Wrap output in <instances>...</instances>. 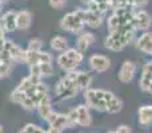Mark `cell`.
Listing matches in <instances>:
<instances>
[{"instance_id": "cell-36", "label": "cell", "mask_w": 152, "mask_h": 133, "mask_svg": "<svg viewBox=\"0 0 152 133\" xmlns=\"http://www.w3.org/2000/svg\"><path fill=\"white\" fill-rule=\"evenodd\" d=\"M150 56H151V61H152V52H151V55H150Z\"/></svg>"}, {"instance_id": "cell-20", "label": "cell", "mask_w": 152, "mask_h": 133, "mask_svg": "<svg viewBox=\"0 0 152 133\" xmlns=\"http://www.w3.org/2000/svg\"><path fill=\"white\" fill-rule=\"evenodd\" d=\"M137 123L144 128L152 125V105H143L137 109Z\"/></svg>"}, {"instance_id": "cell-18", "label": "cell", "mask_w": 152, "mask_h": 133, "mask_svg": "<svg viewBox=\"0 0 152 133\" xmlns=\"http://www.w3.org/2000/svg\"><path fill=\"white\" fill-rule=\"evenodd\" d=\"M0 27L4 29L5 33L18 29V27H16V12H13V11L5 12L0 19Z\"/></svg>"}, {"instance_id": "cell-26", "label": "cell", "mask_w": 152, "mask_h": 133, "mask_svg": "<svg viewBox=\"0 0 152 133\" xmlns=\"http://www.w3.org/2000/svg\"><path fill=\"white\" fill-rule=\"evenodd\" d=\"M45 129L42 128L40 125H36L34 123H28L19 131V133H44Z\"/></svg>"}, {"instance_id": "cell-5", "label": "cell", "mask_w": 152, "mask_h": 133, "mask_svg": "<svg viewBox=\"0 0 152 133\" xmlns=\"http://www.w3.org/2000/svg\"><path fill=\"white\" fill-rule=\"evenodd\" d=\"M60 28L66 32H71V33L79 35L80 32L84 31V8H77L76 11L68 12L61 17L60 23H59Z\"/></svg>"}, {"instance_id": "cell-27", "label": "cell", "mask_w": 152, "mask_h": 133, "mask_svg": "<svg viewBox=\"0 0 152 133\" xmlns=\"http://www.w3.org/2000/svg\"><path fill=\"white\" fill-rule=\"evenodd\" d=\"M40 65V76L42 77H51L53 75V65L52 64H48V63H43L39 64Z\"/></svg>"}, {"instance_id": "cell-23", "label": "cell", "mask_w": 152, "mask_h": 133, "mask_svg": "<svg viewBox=\"0 0 152 133\" xmlns=\"http://www.w3.org/2000/svg\"><path fill=\"white\" fill-rule=\"evenodd\" d=\"M13 61L11 57H8L4 52H0V80L5 78L11 75L12 72V65Z\"/></svg>"}, {"instance_id": "cell-7", "label": "cell", "mask_w": 152, "mask_h": 133, "mask_svg": "<svg viewBox=\"0 0 152 133\" xmlns=\"http://www.w3.org/2000/svg\"><path fill=\"white\" fill-rule=\"evenodd\" d=\"M48 128L56 129V131L64 132L66 129H71V123H69V118L67 113H61V112H56L53 110L48 118L45 120Z\"/></svg>"}, {"instance_id": "cell-10", "label": "cell", "mask_w": 152, "mask_h": 133, "mask_svg": "<svg viewBox=\"0 0 152 133\" xmlns=\"http://www.w3.org/2000/svg\"><path fill=\"white\" fill-rule=\"evenodd\" d=\"M88 64L94 72L96 73H104L112 65V61L108 56L102 55V53H94L88 57Z\"/></svg>"}, {"instance_id": "cell-19", "label": "cell", "mask_w": 152, "mask_h": 133, "mask_svg": "<svg viewBox=\"0 0 152 133\" xmlns=\"http://www.w3.org/2000/svg\"><path fill=\"white\" fill-rule=\"evenodd\" d=\"M56 63H58V67L60 68L64 72H71V70L77 69V67L80 64H77L74 59H71L68 55H66L64 52H61L60 55L56 57Z\"/></svg>"}, {"instance_id": "cell-38", "label": "cell", "mask_w": 152, "mask_h": 133, "mask_svg": "<svg viewBox=\"0 0 152 133\" xmlns=\"http://www.w3.org/2000/svg\"><path fill=\"white\" fill-rule=\"evenodd\" d=\"M79 133H86V132H79Z\"/></svg>"}, {"instance_id": "cell-37", "label": "cell", "mask_w": 152, "mask_h": 133, "mask_svg": "<svg viewBox=\"0 0 152 133\" xmlns=\"http://www.w3.org/2000/svg\"><path fill=\"white\" fill-rule=\"evenodd\" d=\"M108 133H115V132H113V131H111V132H108Z\"/></svg>"}, {"instance_id": "cell-8", "label": "cell", "mask_w": 152, "mask_h": 133, "mask_svg": "<svg viewBox=\"0 0 152 133\" xmlns=\"http://www.w3.org/2000/svg\"><path fill=\"white\" fill-rule=\"evenodd\" d=\"M137 73V65L134 60H124L118 70V80L123 84H129Z\"/></svg>"}, {"instance_id": "cell-12", "label": "cell", "mask_w": 152, "mask_h": 133, "mask_svg": "<svg viewBox=\"0 0 152 133\" xmlns=\"http://www.w3.org/2000/svg\"><path fill=\"white\" fill-rule=\"evenodd\" d=\"M0 52H4L8 57L12 59L13 63L15 61H24V57H26V49H23L20 45H18L12 40H7Z\"/></svg>"}, {"instance_id": "cell-14", "label": "cell", "mask_w": 152, "mask_h": 133, "mask_svg": "<svg viewBox=\"0 0 152 133\" xmlns=\"http://www.w3.org/2000/svg\"><path fill=\"white\" fill-rule=\"evenodd\" d=\"M134 44L137 51H140V52L150 56L152 52V32H150V31L143 32L140 36H137L136 39H135Z\"/></svg>"}, {"instance_id": "cell-35", "label": "cell", "mask_w": 152, "mask_h": 133, "mask_svg": "<svg viewBox=\"0 0 152 133\" xmlns=\"http://www.w3.org/2000/svg\"><path fill=\"white\" fill-rule=\"evenodd\" d=\"M4 1H7V0H0V3H4Z\"/></svg>"}, {"instance_id": "cell-13", "label": "cell", "mask_w": 152, "mask_h": 133, "mask_svg": "<svg viewBox=\"0 0 152 133\" xmlns=\"http://www.w3.org/2000/svg\"><path fill=\"white\" fill-rule=\"evenodd\" d=\"M139 88L143 92L152 94V61H147L142 67V73L139 78Z\"/></svg>"}, {"instance_id": "cell-32", "label": "cell", "mask_w": 152, "mask_h": 133, "mask_svg": "<svg viewBox=\"0 0 152 133\" xmlns=\"http://www.w3.org/2000/svg\"><path fill=\"white\" fill-rule=\"evenodd\" d=\"M81 1H83L86 5H88V4H91V3H94V1H100V0H81Z\"/></svg>"}, {"instance_id": "cell-22", "label": "cell", "mask_w": 152, "mask_h": 133, "mask_svg": "<svg viewBox=\"0 0 152 133\" xmlns=\"http://www.w3.org/2000/svg\"><path fill=\"white\" fill-rule=\"evenodd\" d=\"M40 83H42V77L35 76V75H28L27 77H24L23 80L19 83V85L16 86V88L23 92H29V91H32L35 86L39 85Z\"/></svg>"}, {"instance_id": "cell-28", "label": "cell", "mask_w": 152, "mask_h": 133, "mask_svg": "<svg viewBox=\"0 0 152 133\" xmlns=\"http://www.w3.org/2000/svg\"><path fill=\"white\" fill-rule=\"evenodd\" d=\"M27 49L29 51H42L43 49V43L40 39H37V37H34V39L29 40L28 43V48Z\"/></svg>"}, {"instance_id": "cell-31", "label": "cell", "mask_w": 152, "mask_h": 133, "mask_svg": "<svg viewBox=\"0 0 152 133\" xmlns=\"http://www.w3.org/2000/svg\"><path fill=\"white\" fill-rule=\"evenodd\" d=\"M5 32H4V29L1 28V27H0V51L3 49V47H4V44H5V41H7V40H5Z\"/></svg>"}, {"instance_id": "cell-11", "label": "cell", "mask_w": 152, "mask_h": 133, "mask_svg": "<svg viewBox=\"0 0 152 133\" xmlns=\"http://www.w3.org/2000/svg\"><path fill=\"white\" fill-rule=\"evenodd\" d=\"M53 56L47 51H29L26 49V57H24V63H27L28 65L31 64H43L48 63L52 64Z\"/></svg>"}, {"instance_id": "cell-2", "label": "cell", "mask_w": 152, "mask_h": 133, "mask_svg": "<svg viewBox=\"0 0 152 133\" xmlns=\"http://www.w3.org/2000/svg\"><path fill=\"white\" fill-rule=\"evenodd\" d=\"M136 29L134 25H128L124 28L116 29L113 32H108V35L103 40V45L105 49L111 52H119L123 51L126 47L135 41L136 39Z\"/></svg>"}, {"instance_id": "cell-29", "label": "cell", "mask_w": 152, "mask_h": 133, "mask_svg": "<svg viewBox=\"0 0 152 133\" xmlns=\"http://www.w3.org/2000/svg\"><path fill=\"white\" fill-rule=\"evenodd\" d=\"M48 3H50V5L52 8H55V9H61V8L66 7L67 0H48Z\"/></svg>"}, {"instance_id": "cell-24", "label": "cell", "mask_w": 152, "mask_h": 133, "mask_svg": "<svg viewBox=\"0 0 152 133\" xmlns=\"http://www.w3.org/2000/svg\"><path fill=\"white\" fill-rule=\"evenodd\" d=\"M50 45L53 51H56V52H64L67 48H69L68 47V40H67L64 36H60V35L53 36L50 41Z\"/></svg>"}, {"instance_id": "cell-16", "label": "cell", "mask_w": 152, "mask_h": 133, "mask_svg": "<svg viewBox=\"0 0 152 133\" xmlns=\"http://www.w3.org/2000/svg\"><path fill=\"white\" fill-rule=\"evenodd\" d=\"M36 110H37V115H39L40 118H43L44 121L47 120L48 116H50L51 113L53 112V108H52V97H51L50 94H47L44 99L40 100V102L37 104V107H36Z\"/></svg>"}, {"instance_id": "cell-15", "label": "cell", "mask_w": 152, "mask_h": 133, "mask_svg": "<svg viewBox=\"0 0 152 133\" xmlns=\"http://www.w3.org/2000/svg\"><path fill=\"white\" fill-rule=\"evenodd\" d=\"M96 41V36H95L92 32H80L77 35V40H76V48H77L80 52H86L89 49L91 45H94V43Z\"/></svg>"}, {"instance_id": "cell-17", "label": "cell", "mask_w": 152, "mask_h": 133, "mask_svg": "<svg viewBox=\"0 0 152 133\" xmlns=\"http://www.w3.org/2000/svg\"><path fill=\"white\" fill-rule=\"evenodd\" d=\"M103 16L99 15V13H95L92 11L84 8V23H86V27L91 29H96L100 28L103 24Z\"/></svg>"}, {"instance_id": "cell-25", "label": "cell", "mask_w": 152, "mask_h": 133, "mask_svg": "<svg viewBox=\"0 0 152 133\" xmlns=\"http://www.w3.org/2000/svg\"><path fill=\"white\" fill-rule=\"evenodd\" d=\"M26 96H27V93L26 92H23V91H20V89H18V88H15L12 92H11V101L13 102V104H18V105H21L23 104V101L26 100Z\"/></svg>"}, {"instance_id": "cell-6", "label": "cell", "mask_w": 152, "mask_h": 133, "mask_svg": "<svg viewBox=\"0 0 152 133\" xmlns=\"http://www.w3.org/2000/svg\"><path fill=\"white\" fill-rule=\"evenodd\" d=\"M71 123V128L75 126H89L92 124L91 110L86 104H79L75 108L69 109L67 112Z\"/></svg>"}, {"instance_id": "cell-4", "label": "cell", "mask_w": 152, "mask_h": 133, "mask_svg": "<svg viewBox=\"0 0 152 133\" xmlns=\"http://www.w3.org/2000/svg\"><path fill=\"white\" fill-rule=\"evenodd\" d=\"M135 8H113L111 11V15L107 19V31L113 32L116 29L124 28L128 25H134L132 15ZM135 27V25H134Z\"/></svg>"}, {"instance_id": "cell-30", "label": "cell", "mask_w": 152, "mask_h": 133, "mask_svg": "<svg viewBox=\"0 0 152 133\" xmlns=\"http://www.w3.org/2000/svg\"><path fill=\"white\" fill-rule=\"evenodd\" d=\"M113 132H115V133H132L131 128H129L128 125H124V124H123V125H119Z\"/></svg>"}, {"instance_id": "cell-33", "label": "cell", "mask_w": 152, "mask_h": 133, "mask_svg": "<svg viewBox=\"0 0 152 133\" xmlns=\"http://www.w3.org/2000/svg\"><path fill=\"white\" fill-rule=\"evenodd\" d=\"M0 133H4V129H3V125L0 124Z\"/></svg>"}, {"instance_id": "cell-21", "label": "cell", "mask_w": 152, "mask_h": 133, "mask_svg": "<svg viewBox=\"0 0 152 133\" xmlns=\"http://www.w3.org/2000/svg\"><path fill=\"white\" fill-rule=\"evenodd\" d=\"M32 23V13L27 9H21L16 12V27L18 29H28Z\"/></svg>"}, {"instance_id": "cell-34", "label": "cell", "mask_w": 152, "mask_h": 133, "mask_svg": "<svg viewBox=\"0 0 152 133\" xmlns=\"http://www.w3.org/2000/svg\"><path fill=\"white\" fill-rule=\"evenodd\" d=\"M1 8H3V3H0V12H1Z\"/></svg>"}, {"instance_id": "cell-1", "label": "cell", "mask_w": 152, "mask_h": 133, "mask_svg": "<svg viewBox=\"0 0 152 133\" xmlns=\"http://www.w3.org/2000/svg\"><path fill=\"white\" fill-rule=\"evenodd\" d=\"M84 104L96 112L116 115L123 109V101L113 92L103 88H87L83 92Z\"/></svg>"}, {"instance_id": "cell-3", "label": "cell", "mask_w": 152, "mask_h": 133, "mask_svg": "<svg viewBox=\"0 0 152 133\" xmlns=\"http://www.w3.org/2000/svg\"><path fill=\"white\" fill-rule=\"evenodd\" d=\"M53 92H55V96L59 100H71L77 96L80 92H83V89L76 83L74 73L71 70V72H66L63 77L59 78Z\"/></svg>"}, {"instance_id": "cell-9", "label": "cell", "mask_w": 152, "mask_h": 133, "mask_svg": "<svg viewBox=\"0 0 152 133\" xmlns=\"http://www.w3.org/2000/svg\"><path fill=\"white\" fill-rule=\"evenodd\" d=\"M132 21L136 31H148L152 25V16L143 8H135L134 15H132Z\"/></svg>"}]
</instances>
